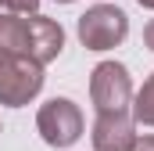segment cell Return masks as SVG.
Returning <instances> with one entry per match:
<instances>
[{
	"label": "cell",
	"instance_id": "3957f363",
	"mask_svg": "<svg viewBox=\"0 0 154 151\" xmlns=\"http://www.w3.org/2000/svg\"><path fill=\"white\" fill-rule=\"evenodd\" d=\"M90 101L97 115L108 112H129L133 104V79L122 61H100L90 76Z\"/></svg>",
	"mask_w": 154,
	"mask_h": 151
},
{
	"label": "cell",
	"instance_id": "7a4b0ae2",
	"mask_svg": "<svg viewBox=\"0 0 154 151\" xmlns=\"http://www.w3.org/2000/svg\"><path fill=\"white\" fill-rule=\"evenodd\" d=\"M75 29L86 50H111L129 36V14L115 4H97L79 18Z\"/></svg>",
	"mask_w": 154,
	"mask_h": 151
},
{
	"label": "cell",
	"instance_id": "6da1fadb",
	"mask_svg": "<svg viewBox=\"0 0 154 151\" xmlns=\"http://www.w3.org/2000/svg\"><path fill=\"white\" fill-rule=\"evenodd\" d=\"M43 90V65L29 54L0 50V104L22 108Z\"/></svg>",
	"mask_w": 154,
	"mask_h": 151
},
{
	"label": "cell",
	"instance_id": "8fae6325",
	"mask_svg": "<svg viewBox=\"0 0 154 151\" xmlns=\"http://www.w3.org/2000/svg\"><path fill=\"white\" fill-rule=\"evenodd\" d=\"M54 4H72V0H54Z\"/></svg>",
	"mask_w": 154,
	"mask_h": 151
},
{
	"label": "cell",
	"instance_id": "52a82bcc",
	"mask_svg": "<svg viewBox=\"0 0 154 151\" xmlns=\"http://www.w3.org/2000/svg\"><path fill=\"white\" fill-rule=\"evenodd\" d=\"M39 0H0V14H36Z\"/></svg>",
	"mask_w": 154,
	"mask_h": 151
},
{
	"label": "cell",
	"instance_id": "277c9868",
	"mask_svg": "<svg viewBox=\"0 0 154 151\" xmlns=\"http://www.w3.org/2000/svg\"><path fill=\"white\" fill-rule=\"evenodd\" d=\"M36 130L50 148H72L82 137V112L68 97H50L36 112Z\"/></svg>",
	"mask_w": 154,
	"mask_h": 151
},
{
	"label": "cell",
	"instance_id": "8992f818",
	"mask_svg": "<svg viewBox=\"0 0 154 151\" xmlns=\"http://www.w3.org/2000/svg\"><path fill=\"white\" fill-rule=\"evenodd\" d=\"M129 112H133V122H140V126H154V72L147 76L143 86L133 94Z\"/></svg>",
	"mask_w": 154,
	"mask_h": 151
},
{
	"label": "cell",
	"instance_id": "5b68a950",
	"mask_svg": "<svg viewBox=\"0 0 154 151\" xmlns=\"http://www.w3.org/2000/svg\"><path fill=\"white\" fill-rule=\"evenodd\" d=\"M90 137H93V151H133L136 148V130H133V119L125 112L97 115Z\"/></svg>",
	"mask_w": 154,
	"mask_h": 151
},
{
	"label": "cell",
	"instance_id": "30bf717a",
	"mask_svg": "<svg viewBox=\"0 0 154 151\" xmlns=\"http://www.w3.org/2000/svg\"><path fill=\"white\" fill-rule=\"evenodd\" d=\"M136 4H140V7H151V11H154V0H136Z\"/></svg>",
	"mask_w": 154,
	"mask_h": 151
},
{
	"label": "cell",
	"instance_id": "ba28073f",
	"mask_svg": "<svg viewBox=\"0 0 154 151\" xmlns=\"http://www.w3.org/2000/svg\"><path fill=\"white\" fill-rule=\"evenodd\" d=\"M133 151H154V137H136V148Z\"/></svg>",
	"mask_w": 154,
	"mask_h": 151
},
{
	"label": "cell",
	"instance_id": "9c48e42d",
	"mask_svg": "<svg viewBox=\"0 0 154 151\" xmlns=\"http://www.w3.org/2000/svg\"><path fill=\"white\" fill-rule=\"evenodd\" d=\"M143 43H147V47L154 50V18L147 22V25H143Z\"/></svg>",
	"mask_w": 154,
	"mask_h": 151
}]
</instances>
